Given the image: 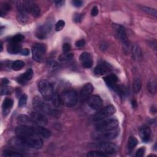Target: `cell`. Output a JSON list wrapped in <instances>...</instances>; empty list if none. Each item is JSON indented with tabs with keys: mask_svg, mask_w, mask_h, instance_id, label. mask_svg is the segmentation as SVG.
Here are the masks:
<instances>
[{
	"mask_svg": "<svg viewBox=\"0 0 157 157\" xmlns=\"http://www.w3.org/2000/svg\"><path fill=\"white\" fill-rule=\"evenodd\" d=\"M38 89L42 98L47 101L52 99L54 91L52 84L47 80H40L38 83Z\"/></svg>",
	"mask_w": 157,
	"mask_h": 157,
	"instance_id": "1",
	"label": "cell"
},
{
	"mask_svg": "<svg viewBox=\"0 0 157 157\" xmlns=\"http://www.w3.org/2000/svg\"><path fill=\"white\" fill-rule=\"evenodd\" d=\"M120 130L118 128L107 131H96L93 134V138L97 140L107 141L115 139L119 134Z\"/></svg>",
	"mask_w": 157,
	"mask_h": 157,
	"instance_id": "2",
	"label": "cell"
},
{
	"mask_svg": "<svg viewBox=\"0 0 157 157\" xmlns=\"http://www.w3.org/2000/svg\"><path fill=\"white\" fill-rule=\"evenodd\" d=\"M59 96L61 104L67 107H74L78 101L77 93L73 90L66 91Z\"/></svg>",
	"mask_w": 157,
	"mask_h": 157,
	"instance_id": "3",
	"label": "cell"
},
{
	"mask_svg": "<svg viewBox=\"0 0 157 157\" xmlns=\"http://www.w3.org/2000/svg\"><path fill=\"white\" fill-rule=\"evenodd\" d=\"M33 106L34 109L40 113L47 115H54V110L52 109L48 104L39 96H35L33 99Z\"/></svg>",
	"mask_w": 157,
	"mask_h": 157,
	"instance_id": "4",
	"label": "cell"
},
{
	"mask_svg": "<svg viewBox=\"0 0 157 157\" xmlns=\"http://www.w3.org/2000/svg\"><path fill=\"white\" fill-rule=\"evenodd\" d=\"M118 126V121L115 118H107L98 121L95 128L96 131H107L117 128Z\"/></svg>",
	"mask_w": 157,
	"mask_h": 157,
	"instance_id": "5",
	"label": "cell"
},
{
	"mask_svg": "<svg viewBox=\"0 0 157 157\" xmlns=\"http://www.w3.org/2000/svg\"><path fill=\"white\" fill-rule=\"evenodd\" d=\"M116 112L115 107L113 105H110L105 107L104 108L101 109L98 112H97L93 117V120L95 122L99 121L105 119L113 115Z\"/></svg>",
	"mask_w": 157,
	"mask_h": 157,
	"instance_id": "6",
	"label": "cell"
},
{
	"mask_svg": "<svg viewBox=\"0 0 157 157\" xmlns=\"http://www.w3.org/2000/svg\"><path fill=\"white\" fill-rule=\"evenodd\" d=\"M20 137V136H19ZM24 144L28 147L34 149L40 148L43 145V141L39 136H31L27 137H20Z\"/></svg>",
	"mask_w": 157,
	"mask_h": 157,
	"instance_id": "7",
	"label": "cell"
},
{
	"mask_svg": "<svg viewBox=\"0 0 157 157\" xmlns=\"http://www.w3.org/2000/svg\"><path fill=\"white\" fill-rule=\"evenodd\" d=\"M96 148L98 150L101 151L107 155H113L118 151V147L115 144L107 141H101L98 143L96 145Z\"/></svg>",
	"mask_w": 157,
	"mask_h": 157,
	"instance_id": "8",
	"label": "cell"
},
{
	"mask_svg": "<svg viewBox=\"0 0 157 157\" xmlns=\"http://www.w3.org/2000/svg\"><path fill=\"white\" fill-rule=\"evenodd\" d=\"M46 50L47 47L44 44H34L32 47V56L33 59L37 62H41Z\"/></svg>",
	"mask_w": 157,
	"mask_h": 157,
	"instance_id": "9",
	"label": "cell"
},
{
	"mask_svg": "<svg viewBox=\"0 0 157 157\" xmlns=\"http://www.w3.org/2000/svg\"><path fill=\"white\" fill-rule=\"evenodd\" d=\"M9 144L10 147L13 150H15L18 152L25 151L27 150V149L28 148L24 144L21 138L17 136V137H12V139H10L9 142Z\"/></svg>",
	"mask_w": 157,
	"mask_h": 157,
	"instance_id": "10",
	"label": "cell"
},
{
	"mask_svg": "<svg viewBox=\"0 0 157 157\" xmlns=\"http://www.w3.org/2000/svg\"><path fill=\"white\" fill-rule=\"evenodd\" d=\"M34 126L19 125L15 128V133L17 136L27 137L31 136H36L34 133Z\"/></svg>",
	"mask_w": 157,
	"mask_h": 157,
	"instance_id": "11",
	"label": "cell"
},
{
	"mask_svg": "<svg viewBox=\"0 0 157 157\" xmlns=\"http://www.w3.org/2000/svg\"><path fill=\"white\" fill-rule=\"evenodd\" d=\"M29 117L36 125L44 126L48 123V120L44 114L39 112H31Z\"/></svg>",
	"mask_w": 157,
	"mask_h": 157,
	"instance_id": "12",
	"label": "cell"
},
{
	"mask_svg": "<svg viewBox=\"0 0 157 157\" xmlns=\"http://www.w3.org/2000/svg\"><path fill=\"white\" fill-rule=\"evenodd\" d=\"M52 29V26L50 23H45L40 26L36 31V36L40 39H44L47 37L50 33Z\"/></svg>",
	"mask_w": 157,
	"mask_h": 157,
	"instance_id": "13",
	"label": "cell"
},
{
	"mask_svg": "<svg viewBox=\"0 0 157 157\" xmlns=\"http://www.w3.org/2000/svg\"><path fill=\"white\" fill-rule=\"evenodd\" d=\"M88 105L94 110H99L102 106V101L98 95L90 96L86 100Z\"/></svg>",
	"mask_w": 157,
	"mask_h": 157,
	"instance_id": "14",
	"label": "cell"
},
{
	"mask_svg": "<svg viewBox=\"0 0 157 157\" xmlns=\"http://www.w3.org/2000/svg\"><path fill=\"white\" fill-rule=\"evenodd\" d=\"M113 26L121 42V43L124 45L128 46L129 42H128V39L127 37V35H126V33L124 28L120 25L115 24Z\"/></svg>",
	"mask_w": 157,
	"mask_h": 157,
	"instance_id": "15",
	"label": "cell"
},
{
	"mask_svg": "<svg viewBox=\"0 0 157 157\" xmlns=\"http://www.w3.org/2000/svg\"><path fill=\"white\" fill-rule=\"evenodd\" d=\"M93 91V86L91 83H88L85 84L82 88L80 93V99L81 101H86L87 99L91 94Z\"/></svg>",
	"mask_w": 157,
	"mask_h": 157,
	"instance_id": "16",
	"label": "cell"
},
{
	"mask_svg": "<svg viewBox=\"0 0 157 157\" xmlns=\"http://www.w3.org/2000/svg\"><path fill=\"white\" fill-rule=\"evenodd\" d=\"M33 128L35 134L37 136L47 139L49 138L52 135L51 131L48 129L44 128L43 126L34 125L33 126Z\"/></svg>",
	"mask_w": 157,
	"mask_h": 157,
	"instance_id": "17",
	"label": "cell"
},
{
	"mask_svg": "<svg viewBox=\"0 0 157 157\" xmlns=\"http://www.w3.org/2000/svg\"><path fill=\"white\" fill-rule=\"evenodd\" d=\"M82 66L85 68H90L93 65L91 56L87 52L82 53L79 57Z\"/></svg>",
	"mask_w": 157,
	"mask_h": 157,
	"instance_id": "18",
	"label": "cell"
},
{
	"mask_svg": "<svg viewBox=\"0 0 157 157\" xmlns=\"http://www.w3.org/2000/svg\"><path fill=\"white\" fill-rule=\"evenodd\" d=\"M139 136L143 142H149L151 137L150 128L147 126H142L139 129Z\"/></svg>",
	"mask_w": 157,
	"mask_h": 157,
	"instance_id": "19",
	"label": "cell"
},
{
	"mask_svg": "<svg viewBox=\"0 0 157 157\" xmlns=\"http://www.w3.org/2000/svg\"><path fill=\"white\" fill-rule=\"evenodd\" d=\"M33 71L31 69H29L25 73L20 75L18 77L17 81L18 83L21 84H25L26 82L29 81L33 78Z\"/></svg>",
	"mask_w": 157,
	"mask_h": 157,
	"instance_id": "20",
	"label": "cell"
},
{
	"mask_svg": "<svg viewBox=\"0 0 157 157\" xmlns=\"http://www.w3.org/2000/svg\"><path fill=\"white\" fill-rule=\"evenodd\" d=\"M104 80L105 81L107 85L113 90L117 85L116 83L118 80V78L115 74H110L104 77Z\"/></svg>",
	"mask_w": 157,
	"mask_h": 157,
	"instance_id": "21",
	"label": "cell"
},
{
	"mask_svg": "<svg viewBox=\"0 0 157 157\" xmlns=\"http://www.w3.org/2000/svg\"><path fill=\"white\" fill-rule=\"evenodd\" d=\"M13 102L12 99L10 98H6L4 100L2 103V113L4 116L7 115L10 111L12 106H13Z\"/></svg>",
	"mask_w": 157,
	"mask_h": 157,
	"instance_id": "22",
	"label": "cell"
},
{
	"mask_svg": "<svg viewBox=\"0 0 157 157\" xmlns=\"http://www.w3.org/2000/svg\"><path fill=\"white\" fill-rule=\"evenodd\" d=\"M17 122L20 125H26V126H34L36 125L33 121L31 120L29 117L26 115H20L17 118Z\"/></svg>",
	"mask_w": 157,
	"mask_h": 157,
	"instance_id": "23",
	"label": "cell"
},
{
	"mask_svg": "<svg viewBox=\"0 0 157 157\" xmlns=\"http://www.w3.org/2000/svg\"><path fill=\"white\" fill-rule=\"evenodd\" d=\"M7 52L10 54H17L20 52L21 48L19 44L9 42L7 45Z\"/></svg>",
	"mask_w": 157,
	"mask_h": 157,
	"instance_id": "24",
	"label": "cell"
},
{
	"mask_svg": "<svg viewBox=\"0 0 157 157\" xmlns=\"http://www.w3.org/2000/svg\"><path fill=\"white\" fill-rule=\"evenodd\" d=\"M18 12L17 13L18 20L22 23H25L28 20V17L27 15L28 12L23 8H18Z\"/></svg>",
	"mask_w": 157,
	"mask_h": 157,
	"instance_id": "25",
	"label": "cell"
},
{
	"mask_svg": "<svg viewBox=\"0 0 157 157\" xmlns=\"http://www.w3.org/2000/svg\"><path fill=\"white\" fill-rule=\"evenodd\" d=\"M132 56L134 59L136 61L140 59L142 57L141 49L140 47L137 44L134 45L132 47Z\"/></svg>",
	"mask_w": 157,
	"mask_h": 157,
	"instance_id": "26",
	"label": "cell"
},
{
	"mask_svg": "<svg viewBox=\"0 0 157 157\" xmlns=\"http://www.w3.org/2000/svg\"><path fill=\"white\" fill-rule=\"evenodd\" d=\"M108 71H109L108 67L104 64H99L94 69V72L97 75H104Z\"/></svg>",
	"mask_w": 157,
	"mask_h": 157,
	"instance_id": "27",
	"label": "cell"
},
{
	"mask_svg": "<svg viewBox=\"0 0 157 157\" xmlns=\"http://www.w3.org/2000/svg\"><path fill=\"white\" fill-rule=\"evenodd\" d=\"M4 155L5 156H10V157H18V156H22L23 155L17 151H14L12 150H5L3 153Z\"/></svg>",
	"mask_w": 157,
	"mask_h": 157,
	"instance_id": "28",
	"label": "cell"
},
{
	"mask_svg": "<svg viewBox=\"0 0 157 157\" xmlns=\"http://www.w3.org/2000/svg\"><path fill=\"white\" fill-rule=\"evenodd\" d=\"M25 63L21 60H16L12 64V68L14 71H19L25 66Z\"/></svg>",
	"mask_w": 157,
	"mask_h": 157,
	"instance_id": "29",
	"label": "cell"
},
{
	"mask_svg": "<svg viewBox=\"0 0 157 157\" xmlns=\"http://www.w3.org/2000/svg\"><path fill=\"white\" fill-rule=\"evenodd\" d=\"M74 57V54L72 53H63L58 57V60L63 62V61H67L72 59Z\"/></svg>",
	"mask_w": 157,
	"mask_h": 157,
	"instance_id": "30",
	"label": "cell"
},
{
	"mask_svg": "<svg viewBox=\"0 0 157 157\" xmlns=\"http://www.w3.org/2000/svg\"><path fill=\"white\" fill-rule=\"evenodd\" d=\"M141 86H142V83L140 80L139 78H135L132 84L133 91L136 93H139L141 89Z\"/></svg>",
	"mask_w": 157,
	"mask_h": 157,
	"instance_id": "31",
	"label": "cell"
},
{
	"mask_svg": "<svg viewBox=\"0 0 157 157\" xmlns=\"http://www.w3.org/2000/svg\"><path fill=\"white\" fill-rule=\"evenodd\" d=\"M137 139L134 136H131L128 140V150L129 151H131L137 145Z\"/></svg>",
	"mask_w": 157,
	"mask_h": 157,
	"instance_id": "32",
	"label": "cell"
},
{
	"mask_svg": "<svg viewBox=\"0 0 157 157\" xmlns=\"http://www.w3.org/2000/svg\"><path fill=\"white\" fill-rule=\"evenodd\" d=\"M86 156L88 157H105V156H107V155L101 152L99 150H97V151H89L87 153Z\"/></svg>",
	"mask_w": 157,
	"mask_h": 157,
	"instance_id": "33",
	"label": "cell"
},
{
	"mask_svg": "<svg viewBox=\"0 0 157 157\" xmlns=\"http://www.w3.org/2000/svg\"><path fill=\"white\" fill-rule=\"evenodd\" d=\"M141 9L145 13H148L150 15L154 16L155 17L157 16V12H156V10L155 9H153V8L146 7V6H142Z\"/></svg>",
	"mask_w": 157,
	"mask_h": 157,
	"instance_id": "34",
	"label": "cell"
},
{
	"mask_svg": "<svg viewBox=\"0 0 157 157\" xmlns=\"http://www.w3.org/2000/svg\"><path fill=\"white\" fill-rule=\"evenodd\" d=\"M24 39V36L21 34H18L12 37L9 40V42L19 44Z\"/></svg>",
	"mask_w": 157,
	"mask_h": 157,
	"instance_id": "35",
	"label": "cell"
},
{
	"mask_svg": "<svg viewBox=\"0 0 157 157\" xmlns=\"http://www.w3.org/2000/svg\"><path fill=\"white\" fill-rule=\"evenodd\" d=\"M147 89L151 93H155L156 91V83L155 80H151L148 82Z\"/></svg>",
	"mask_w": 157,
	"mask_h": 157,
	"instance_id": "36",
	"label": "cell"
},
{
	"mask_svg": "<svg viewBox=\"0 0 157 157\" xmlns=\"http://www.w3.org/2000/svg\"><path fill=\"white\" fill-rule=\"evenodd\" d=\"M11 7L10 5L8 3L4 2L1 5V15L2 16L3 15H5L10 9Z\"/></svg>",
	"mask_w": 157,
	"mask_h": 157,
	"instance_id": "37",
	"label": "cell"
},
{
	"mask_svg": "<svg viewBox=\"0 0 157 157\" xmlns=\"http://www.w3.org/2000/svg\"><path fill=\"white\" fill-rule=\"evenodd\" d=\"M52 101L53 102V104L56 107H59L61 104V100H60V96H59L58 94H56V93H54Z\"/></svg>",
	"mask_w": 157,
	"mask_h": 157,
	"instance_id": "38",
	"label": "cell"
},
{
	"mask_svg": "<svg viewBox=\"0 0 157 157\" xmlns=\"http://www.w3.org/2000/svg\"><path fill=\"white\" fill-rule=\"evenodd\" d=\"M64 26H65V21L62 20H60L55 25V30L56 31H59L63 29Z\"/></svg>",
	"mask_w": 157,
	"mask_h": 157,
	"instance_id": "39",
	"label": "cell"
},
{
	"mask_svg": "<svg viewBox=\"0 0 157 157\" xmlns=\"http://www.w3.org/2000/svg\"><path fill=\"white\" fill-rule=\"evenodd\" d=\"M26 102H27V96L26 94H22L20 99H19V101H18V105L20 107H24L25 105H26Z\"/></svg>",
	"mask_w": 157,
	"mask_h": 157,
	"instance_id": "40",
	"label": "cell"
},
{
	"mask_svg": "<svg viewBox=\"0 0 157 157\" xmlns=\"http://www.w3.org/2000/svg\"><path fill=\"white\" fill-rule=\"evenodd\" d=\"M145 151V149L144 147L139 148L136 153V157H142V156H143L144 155Z\"/></svg>",
	"mask_w": 157,
	"mask_h": 157,
	"instance_id": "41",
	"label": "cell"
},
{
	"mask_svg": "<svg viewBox=\"0 0 157 157\" xmlns=\"http://www.w3.org/2000/svg\"><path fill=\"white\" fill-rule=\"evenodd\" d=\"M71 48V45L69 43H64L63 45V52L64 53H68Z\"/></svg>",
	"mask_w": 157,
	"mask_h": 157,
	"instance_id": "42",
	"label": "cell"
},
{
	"mask_svg": "<svg viewBox=\"0 0 157 157\" xmlns=\"http://www.w3.org/2000/svg\"><path fill=\"white\" fill-rule=\"evenodd\" d=\"M10 93V89L6 86H3L1 89V93L2 95L9 94Z\"/></svg>",
	"mask_w": 157,
	"mask_h": 157,
	"instance_id": "43",
	"label": "cell"
},
{
	"mask_svg": "<svg viewBox=\"0 0 157 157\" xmlns=\"http://www.w3.org/2000/svg\"><path fill=\"white\" fill-rule=\"evenodd\" d=\"M85 44V41L84 39H80V40H78L75 42V46L77 47V48H81L82 47L84 46Z\"/></svg>",
	"mask_w": 157,
	"mask_h": 157,
	"instance_id": "44",
	"label": "cell"
},
{
	"mask_svg": "<svg viewBox=\"0 0 157 157\" xmlns=\"http://www.w3.org/2000/svg\"><path fill=\"white\" fill-rule=\"evenodd\" d=\"M72 4L74 6L76 7H80L83 4V1L80 0H74L72 1Z\"/></svg>",
	"mask_w": 157,
	"mask_h": 157,
	"instance_id": "45",
	"label": "cell"
},
{
	"mask_svg": "<svg viewBox=\"0 0 157 157\" xmlns=\"http://www.w3.org/2000/svg\"><path fill=\"white\" fill-rule=\"evenodd\" d=\"M99 12V10H98V8L96 7V6H94L92 9H91V14L92 16L94 17V16H96L98 15Z\"/></svg>",
	"mask_w": 157,
	"mask_h": 157,
	"instance_id": "46",
	"label": "cell"
},
{
	"mask_svg": "<svg viewBox=\"0 0 157 157\" xmlns=\"http://www.w3.org/2000/svg\"><path fill=\"white\" fill-rule=\"evenodd\" d=\"M20 53L23 56H28L29 54V50L28 48H23L21 50Z\"/></svg>",
	"mask_w": 157,
	"mask_h": 157,
	"instance_id": "47",
	"label": "cell"
},
{
	"mask_svg": "<svg viewBox=\"0 0 157 157\" xmlns=\"http://www.w3.org/2000/svg\"><path fill=\"white\" fill-rule=\"evenodd\" d=\"M82 20V15L80 14H75L74 16V21L76 22H78Z\"/></svg>",
	"mask_w": 157,
	"mask_h": 157,
	"instance_id": "48",
	"label": "cell"
},
{
	"mask_svg": "<svg viewBox=\"0 0 157 157\" xmlns=\"http://www.w3.org/2000/svg\"><path fill=\"white\" fill-rule=\"evenodd\" d=\"M54 3L56 4V6H61L64 4V1H55Z\"/></svg>",
	"mask_w": 157,
	"mask_h": 157,
	"instance_id": "49",
	"label": "cell"
},
{
	"mask_svg": "<svg viewBox=\"0 0 157 157\" xmlns=\"http://www.w3.org/2000/svg\"><path fill=\"white\" fill-rule=\"evenodd\" d=\"M9 80L7 79V78H3L1 81V83H2V85L3 86H6L8 83H9Z\"/></svg>",
	"mask_w": 157,
	"mask_h": 157,
	"instance_id": "50",
	"label": "cell"
},
{
	"mask_svg": "<svg viewBox=\"0 0 157 157\" xmlns=\"http://www.w3.org/2000/svg\"><path fill=\"white\" fill-rule=\"evenodd\" d=\"M137 102L136 101V100H132V106L134 107V108H136L137 107Z\"/></svg>",
	"mask_w": 157,
	"mask_h": 157,
	"instance_id": "51",
	"label": "cell"
},
{
	"mask_svg": "<svg viewBox=\"0 0 157 157\" xmlns=\"http://www.w3.org/2000/svg\"><path fill=\"white\" fill-rule=\"evenodd\" d=\"M1 51H2V42L1 43Z\"/></svg>",
	"mask_w": 157,
	"mask_h": 157,
	"instance_id": "52",
	"label": "cell"
}]
</instances>
